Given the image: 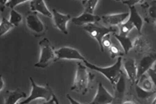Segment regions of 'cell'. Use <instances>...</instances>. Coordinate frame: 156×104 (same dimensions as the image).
<instances>
[{
	"instance_id": "cell-1",
	"label": "cell",
	"mask_w": 156,
	"mask_h": 104,
	"mask_svg": "<svg viewBox=\"0 0 156 104\" xmlns=\"http://www.w3.org/2000/svg\"><path fill=\"white\" fill-rule=\"evenodd\" d=\"M73 83L70 91L82 95H86L91 88L93 77L87 67L78 63Z\"/></svg>"
},
{
	"instance_id": "cell-2",
	"label": "cell",
	"mask_w": 156,
	"mask_h": 104,
	"mask_svg": "<svg viewBox=\"0 0 156 104\" xmlns=\"http://www.w3.org/2000/svg\"><path fill=\"white\" fill-rule=\"evenodd\" d=\"M83 62L87 68L96 71L104 75L112 83V87L116 84L123 74L122 68V58H118L117 62L111 66L101 67L91 64L85 60Z\"/></svg>"
},
{
	"instance_id": "cell-3",
	"label": "cell",
	"mask_w": 156,
	"mask_h": 104,
	"mask_svg": "<svg viewBox=\"0 0 156 104\" xmlns=\"http://www.w3.org/2000/svg\"><path fill=\"white\" fill-rule=\"evenodd\" d=\"M40 48V57L38 61L34 65L36 67L45 68L56 61L55 49L49 40L45 38L40 40L39 43Z\"/></svg>"
},
{
	"instance_id": "cell-4",
	"label": "cell",
	"mask_w": 156,
	"mask_h": 104,
	"mask_svg": "<svg viewBox=\"0 0 156 104\" xmlns=\"http://www.w3.org/2000/svg\"><path fill=\"white\" fill-rule=\"evenodd\" d=\"M31 85V92L28 97L22 102L17 104H28L36 100L41 99L45 101H49L52 98V89L49 84L46 87L37 84L33 78L29 77Z\"/></svg>"
},
{
	"instance_id": "cell-5",
	"label": "cell",
	"mask_w": 156,
	"mask_h": 104,
	"mask_svg": "<svg viewBox=\"0 0 156 104\" xmlns=\"http://www.w3.org/2000/svg\"><path fill=\"white\" fill-rule=\"evenodd\" d=\"M83 29L90 37L97 41L99 45L100 50L102 52L104 51L102 44L103 39L107 35L113 34L116 32V29L112 27H106L98 25L97 23L85 25Z\"/></svg>"
},
{
	"instance_id": "cell-6",
	"label": "cell",
	"mask_w": 156,
	"mask_h": 104,
	"mask_svg": "<svg viewBox=\"0 0 156 104\" xmlns=\"http://www.w3.org/2000/svg\"><path fill=\"white\" fill-rule=\"evenodd\" d=\"M122 68L123 72L130 84L133 88H137V66L136 60L133 58H126L122 61Z\"/></svg>"
},
{
	"instance_id": "cell-7",
	"label": "cell",
	"mask_w": 156,
	"mask_h": 104,
	"mask_svg": "<svg viewBox=\"0 0 156 104\" xmlns=\"http://www.w3.org/2000/svg\"><path fill=\"white\" fill-rule=\"evenodd\" d=\"M56 61L65 59L82 61L86 60L80 52L75 48L69 47H63L55 50Z\"/></svg>"
},
{
	"instance_id": "cell-8",
	"label": "cell",
	"mask_w": 156,
	"mask_h": 104,
	"mask_svg": "<svg viewBox=\"0 0 156 104\" xmlns=\"http://www.w3.org/2000/svg\"><path fill=\"white\" fill-rule=\"evenodd\" d=\"M155 63L156 52L147 53L137 63L138 80L151 69Z\"/></svg>"
},
{
	"instance_id": "cell-9",
	"label": "cell",
	"mask_w": 156,
	"mask_h": 104,
	"mask_svg": "<svg viewBox=\"0 0 156 104\" xmlns=\"http://www.w3.org/2000/svg\"><path fill=\"white\" fill-rule=\"evenodd\" d=\"M26 23L28 28L34 34H43L45 30L43 22L37 16V13L32 12L27 15L26 18Z\"/></svg>"
},
{
	"instance_id": "cell-10",
	"label": "cell",
	"mask_w": 156,
	"mask_h": 104,
	"mask_svg": "<svg viewBox=\"0 0 156 104\" xmlns=\"http://www.w3.org/2000/svg\"><path fill=\"white\" fill-rule=\"evenodd\" d=\"M52 13L55 26L64 34H68L67 25L71 19L70 15L62 14L55 9H52Z\"/></svg>"
},
{
	"instance_id": "cell-11",
	"label": "cell",
	"mask_w": 156,
	"mask_h": 104,
	"mask_svg": "<svg viewBox=\"0 0 156 104\" xmlns=\"http://www.w3.org/2000/svg\"><path fill=\"white\" fill-rule=\"evenodd\" d=\"M114 96L100 83L96 95L92 102L88 104H114Z\"/></svg>"
},
{
	"instance_id": "cell-12",
	"label": "cell",
	"mask_w": 156,
	"mask_h": 104,
	"mask_svg": "<svg viewBox=\"0 0 156 104\" xmlns=\"http://www.w3.org/2000/svg\"><path fill=\"white\" fill-rule=\"evenodd\" d=\"M137 89L142 92L150 94L156 91V84L154 81L147 73L138 80L137 84Z\"/></svg>"
},
{
	"instance_id": "cell-13",
	"label": "cell",
	"mask_w": 156,
	"mask_h": 104,
	"mask_svg": "<svg viewBox=\"0 0 156 104\" xmlns=\"http://www.w3.org/2000/svg\"><path fill=\"white\" fill-rule=\"evenodd\" d=\"M142 2L140 4L143 10V20L147 23L156 22V2L150 4Z\"/></svg>"
},
{
	"instance_id": "cell-14",
	"label": "cell",
	"mask_w": 156,
	"mask_h": 104,
	"mask_svg": "<svg viewBox=\"0 0 156 104\" xmlns=\"http://www.w3.org/2000/svg\"><path fill=\"white\" fill-rule=\"evenodd\" d=\"M129 13L104 15L101 16V21L103 23L111 26H118L124 23L128 17Z\"/></svg>"
},
{
	"instance_id": "cell-15",
	"label": "cell",
	"mask_w": 156,
	"mask_h": 104,
	"mask_svg": "<svg viewBox=\"0 0 156 104\" xmlns=\"http://www.w3.org/2000/svg\"><path fill=\"white\" fill-rule=\"evenodd\" d=\"M117 104H145L144 97L139 95L137 89H130Z\"/></svg>"
},
{
	"instance_id": "cell-16",
	"label": "cell",
	"mask_w": 156,
	"mask_h": 104,
	"mask_svg": "<svg viewBox=\"0 0 156 104\" xmlns=\"http://www.w3.org/2000/svg\"><path fill=\"white\" fill-rule=\"evenodd\" d=\"M151 48V44L149 41L142 34L137 37L133 43V49L137 54L147 53Z\"/></svg>"
},
{
	"instance_id": "cell-17",
	"label": "cell",
	"mask_w": 156,
	"mask_h": 104,
	"mask_svg": "<svg viewBox=\"0 0 156 104\" xmlns=\"http://www.w3.org/2000/svg\"><path fill=\"white\" fill-rule=\"evenodd\" d=\"M101 16L84 12L79 16L73 18V23L77 26H82L89 24L97 23L101 21Z\"/></svg>"
},
{
	"instance_id": "cell-18",
	"label": "cell",
	"mask_w": 156,
	"mask_h": 104,
	"mask_svg": "<svg viewBox=\"0 0 156 104\" xmlns=\"http://www.w3.org/2000/svg\"><path fill=\"white\" fill-rule=\"evenodd\" d=\"M27 97L24 91L19 89L7 91L4 96V104H17L22 98Z\"/></svg>"
},
{
	"instance_id": "cell-19",
	"label": "cell",
	"mask_w": 156,
	"mask_h": 104,
	"mask_svg": "<svg viewBox=\"0 0 156 104\" xmlns=\"http://www.w3.org/2000/svg\"><path fill=\"white\" fill-rule=\"evenodd\" d=\"M30 8L32 12H36L50 18H52V13L48 8L44 0H32L30 2Z\"/></svg>"
},
{
	"instance_id": "cell-20",
	"label": "cell",
	"mask_w": 156,
	"mask_h": 104,
	"mask_svg": "<svg viewBox=\"0 0 156 104\" xmlns=\"http://www.w3.org/2000/svg\"><path fill=\"white\" fill-rule=\"evenodd\" d=\"M129 8L130 13L128 20L134 25V27L136 29L139 34H142L144 20L138 12L135 6H129Z\"/></svg>"
},
{
	"instance_id": "cell-21",
	"label": "cell",
	"mask_w": 156,
	"mask_h": 104,
	"mask_svg": "<svg viewBox=\"0 0 156 104\" xmlns=\"http://www.w3.org/2000/svg\"><path fill=\"white\" fill-rule=\"evenodd\" d=\"M113 34L121 45L125 55H127L133 47V43L130 38L128 36L117 34L116 33Z\"/></svg>"
},
{
	"instance_id": "cell-22",
	"label": "cell",
	"mask_w": 156,
	"mask_h": 104,
	"mask_svg": "<svg viewBox=\"0 0 156 104\" xmlns=\"http://www.w3.org/2000/svg\"><path fill=\"white\" fill-rule=\"evenodd\" d=\"M9 21L15 27H17L23 21V16L19 13L14 9H11L10 12Z\"/></svg>"
},
{
	"instance_id": "cell-23",
	"label": "cell",
	"mask_w": 156,
	"mask_h": 104,
	"mask_svg": "<svg viewBox=\"0 0 156 104\" xmlns=\"http://www.w3.org/2000/svg\"><path fill=\"white\" fill-rule=\"evenodd\" d=\"M98 2L99 1H97V0L82 1V4L84 8V12L94 14V10Z\"/></svg>"
},
{
	"instance_id": "cell-24",
	"label": "cell",
	"mask_w": 156,
	"mask_h": 104,
	"mask_svg": "<svg viewBox=\"0 0 156 104\" xmlns=\"http://www.w3.org/2000/svg\"><path fill=\"white\" fill-rule=\"evenodd\" d=\"M14 26L9 21L4 17L2 18L0 23V35L3 36L12 29Z\"/></svg>"
},
{
	"instance_id": "cell-25",
	"label": "cell",
	"mask_w": 156,
	"mask_h": 104,
	"mask_svg": "<svg viewBox=\"0 0 156 104\" xmlns=\"http://www.w3.org/2000/svg\"><path fill=\"white\" fill-rule=\"evenodd\" d=\"M120 32L119 34L124 36H127L128 34L134 28V25L129 20L119 25Z\"/></svg>"
},
{
	"instance_id": "cell-26",
	"label": "cell",
	"mask_w": 156,
	"mask_h": 104,
	"mask_svg": "<svg viewBox=\"0 0 156 104\" xmlns=\"http://www.w3.org/2000/svg\"><path fill=\"white\" fill-rule=\"evenodd\" d=\"M110 57L112 59L116 57H122L125 55L124 52H122L117 45L112 44L109 49Z\"/></svg>"
},
{
	"instance_id": "cell-27",
	"label": "cell",
	"mask_w": 156,
	"mask_h": 104,
	"mask_svg": "<svg viewBox=\"0 0 156 104\" xmlns=\"http://www.w3.org/2000/svg\"><path fill=\"white\" fill-rule=\"evenodd\" d=\"M30 1H31L30 0H8L6 4V6L9 7L11 9H14L15 7L19 5Z\"/></svg>"
},
{
	"instance_id": "cell-28",
	"label": "cell",
	"mask_w": 156,
	"mask_h": 104,
	"mask_svg": "<svg viewBox=\"0 0 156 104\" xmlns=\"http://www.w3.org/2000/svg\"><path fill=\"white\" fill-rule=\"evenodd\" d=\"M145 104H156V91L144 97Z\"/></svg>"
},
{
	"instance_id": "cell-29",
	"label": "cell",
	"mask_w": 156,
	"mask_h": 104,
	"mask_svg": "<svg viewBox=\"0 0 156 104\" xmlns=\"http://www.w3.org/2000/svg\"><path fill=\"white\" fill-rule=\"evenodd\" d=\"M112 34H110L107 35L103 39L102 44V46L104 49L106 48L109 49L113 44L110 38V35Z\"/></svg>"
},
{
	"instance_id": "cell-30",
	"label": "cell",
	"mask_w": 156,
	"mask_h": 104,
	"mask_svg": "<svg viewBox=\"0 0 156 104\" xmlns=\"http://www.w3.org/2000/svg\"><path fill=\"white\" fill-rule=\"evenodd\" d=\"M123 4L127 5L128 7L135 6L136 4H140L142 1H122Z\"/></svg>"
},
{
	"instance_id": "cell-31",
	"label": "cell",
	"mask_w": 156,
	"mask_h": 104,
	"mask_svg": "<svg viewBox=\"0 0 156 104\" xmlns=\"http://www.w3.org/2000/svg\"><path fill=\"white\" fill-rule=\"evenodd\" d=\"M66 97L69 100L71 104H82L78 102L77 101L75 100L69 94H68L66 95Z\"/></svg>"
},
{
	"instance_id": "cell-32",
	"label": "cell",
	"mask_w": 156,
	"mask_h": 104,
	"mask_svg": "<svg viewBox=\"0 0 156 104\" xmlns=\"http://www.w3.org/2000/svg\"><path fill=\"white\" fill-rule=\"evenodd\" d=\"M52 99L53 100L55 104H60L56 96V95L54 93L53 90H52Z\"/></svg>"
},
{
	"instance_id": "cell-33",
	"label": "cell",
	"mask_w": 156,
	"mask_h": 104,
	"mask_svg": "<svg viewBox=\"0 0 156 104\" xmlns=\"http://www.w3.org/2000/svg\"><path fill=\"white\" fill-rule=\"evenodd\" d=\"M0 82H1V87H1V89H0V90H1V91L3 90L5 86L4 81L3 77H2V75H1V78H0Z\"/></svg>"
},
{
	"instance_id": "cell-34",
	"label": "cell",
	"mask_w": 156,
	"mask_h": 104,
	"mask_svg": "<svg viewBox=\"0 0 156 104\" xmlns=\"http://www.w3.org/2000/svg\"><path fill=\"white\" fill-rule=\"evenodd\" d=\"M54 101L52 98L51 100H50L49 101H45V102H44L40 103L37 104H54Z\"/></svg>"
},
{
	"instance_id": "cell-35",
	"label": "cell",
	"mask_w": 156,
	"mask_h": 104,
	"mask_svg": "<svg viewBox=\"0 0 156 104\" xmlns=\"http://www.w3.org/2000/svg\"><path fill=\"white\" fill-rule=\"evenodd\" d=\"M155 28H156V22L155 23Z\"/></svg>"
},
{
	"instance_id": "cell-36",
	"label": "cell",
	"mask_w": 156,
	"mask_h": 104,
	"mask_svg": "<svg viewBox=\"0 0 156 104\" xmlns=\"http://www.w3.org/2000/svg\"></svg>"
}]
</instances>
